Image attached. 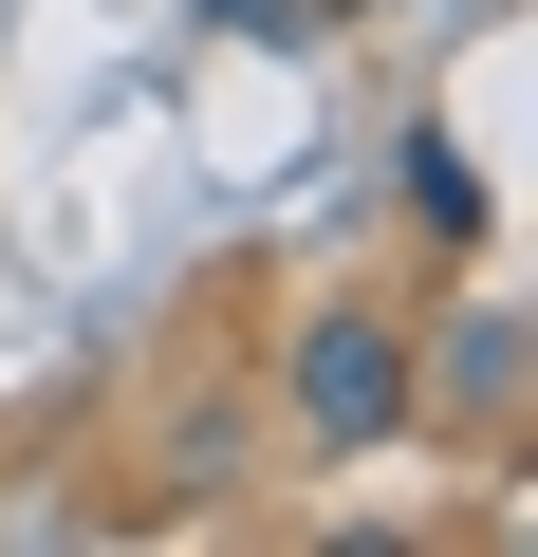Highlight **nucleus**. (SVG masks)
Returning <instances> with one entry per match:
<instances>
[{"label":"nucleus","mask_w":538,"mask_h":557,"mask_svg":"<svg viewBox=\"0 0 538 557\" xmlns=\"http://www.w3.org/2000/svg\"><path fill=\"white\" fill-rule=\"evenodd\" d=\"M204 38H298V0H186Z\"/></svg>","instance_id":"20e7f679"},{"label":"nucleus","mask_w":538,"mask_h":557,"mask_svg":"<svg viewBox=\"0 0 538 557\" xmlns=\"http://www.w3.org/2000/svg\"><path fill=\"white\" fill-rule=\"evenodd\" d=\"M279 391H298V446H316V465H372V446L427 428V409H409V317H390V298H316V317L279 335Z\"/></svg>","instance_id":"f257e3e1"},{"label":"nucleus","mask_w":538,"mask_h":557,"mask_svg":"<svg viewBox=\"0 0 538 557\" xmlns=\"http://www.w3.org/2000/svg\"><path fill=\"white\" fill-rule=\"evenodd\" d=\"M409 409H446V428L520 446V409H538V317H520V298H464V317H427V335H409Z\"/></svg>","instance_id":"f03ea898"},{"label":"nucleus","mask_w":538,"mask_h":557,"mask_svg":"<svg viewBox=\"0 0 538 557\" xmlns=\"http://www.w3.org/2000/svg\"><path fill=\"white\" fill-rule=\"evenodd\" d=\"M390 205L464 260V242H483V168H464V131H409V149H390Z\"/></svg>","instance_id":"7ed1b4c3"},{"label":"nucleus","mask_w":538,"mask_h":557,"mask_svg":"<svg viewBox=\"0 0 538 557\" xmlns=\"http://www.w3.org/2000/svg\"><path fill=\"white\" fill-rule=\"evenodd\" d=\"M335 20H372V0H335Z\"/></svg>","instance_id":"39448f33"}]
</instances>
